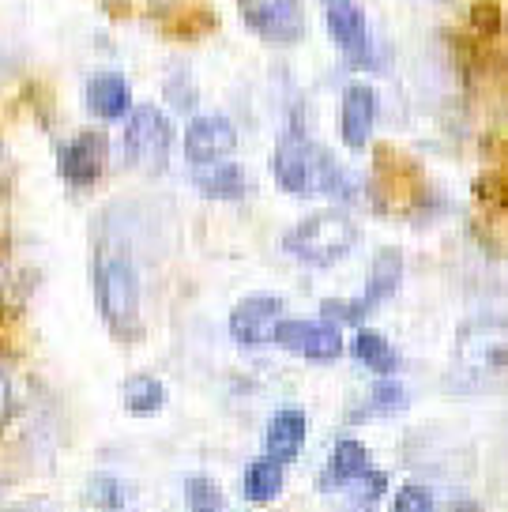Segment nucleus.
Instances as JSON below:
<instances>
[{
  "instance_id": "nucleus-5",
  "label": "nucleus",
  "mask_w": 508,
  "mask_h": 512,
  "mask_svg": "<svg viewBox=\"0 0 508 512\" xmlns=\"http://www.w3.org/2000/svg\"><path fill=\"white\" fill-rule=\"evenodd\" d=\"M399 283H403V253L399 249H381V253L373 256V264H369L366 290L358 298H350V302H339V298L324 302L320 305V317L332 320V324H362L373 309H381L396 294Z\"/></svg>"
},
{
  "instance_id": "nucleus-29",
  "label": "nucleus",
  "mask_w": 508,
  "mask_h": 512,
  "mask_svg": "<svg viewBox=\"0 0 508 512\" xmlns=\"http://www.w3.org/2000/svg\"><path fill=\"white\" fill-rule=\"evenodd\" d=\"M463 512H471V509H463Z\"/></svg>"
},
{
  "instance_id": "nucleus-16",
  "label": "nucleus",
  "mask_w": 508,
  "mask_h": 512,
  "mask_svg": "<svg viewBox=\"0 0 508 512\" xmlns=\"http://www.w3.org/2000/svg\"><path fill=\"white\" fill-rule=\"evenodd\" d=\"M192 185L204 192L207 200H241L249 192V177L238 162H207V166H192Z\"/></svg>"
},
{
  "instance_id": "nucleus-26",
  "label": "nucleus",
  "mask_w": 508,
  "mask_h": 512,
  "mask_svg": "<svg viewBox=\"0 0 508 512\" xmlns=\"http://www.w3.org/2000/svg\"><path fill=\"white\" fill-rule=\"evenodd\" d=\"M8 403H12V384H8L4 369H0V422L8 418Z\"/></svg>"
},
{
  "instance_id": "nucleus-19",
  "label": "nucleus",
  "mask_w": 508,
  "mask_h": 512,
  "mask_svg": "<svg viewBox=\"0 0 508 512\" xmlns=\"http://www.w3.org/2000/svg\"><path fill=\"white\" fill-rule=\"evenodd\" d=\"M283 482H286V464L271 460V456H260V460H253V464L245 467L241 490L256 505H268V501H275V497L283 494Z\"/></svg>"
},
{
  "instance_id": "nucleus-23",
  "label": "nucleus",
  "mask_w": 508,
  "mask_h": 512,
  "mask_svg": "<svg viewBox=\"0 0 508 512\" xmlns=\"http://www.w3.org/2000/svg\"><path fill=\"white\" fill-rule=\"evenodd\" d=\"M343 490L350 494V501H358V505H373V501H381L384 490H388V475H384L381 467L369 464L366 471H362L354 482H347Z\"/></svg>"
},
{
  "instance_id": "nucleus-3",
  "label": "nucleus",
  "mask_w": 508,
  "mask_h": 512,
  "mask_svg": "<svg viewBox=\"0 0 508 512\" xmlns=\"http://www.w3.org/2000/svg\"><path fill=\"white\" fill-rule=\"evenodd\" d=\"M354 245H358V223L339 208L313 211L283 234L286 253L309 268H332L354 253Z\"/></svg>"
},
{
  "instance_id": "nucleus-27",
  "label": "nucleus",
  "mask_w": 508,
  "mask_h": 512,
  "mask_svg": "<svg viewBox=\"0 0 508 512\" xmlns=\"http://www.w3.org/2000/svg\"><path fill=\"white\" fill-rule=\"evenodd\" d=\"M4 174H8V151L0 144V181H4Z\"/></svg>"
},
{
  "instance_id": "nucleus-6",
  "label": "nucleus",
  "mask_w": 508,
  "mask_h": 512,
  "mask_svg": "<svg viewBox=\"0 0 508 512\" xmlns=\"http://www.w3.org/2000/svg\"><path fill=\"white\" fill-rule=\"evenodd\" d=\"M320 8H324V27L332 34L335 49L343 53V61L354 64V68H377L381 64L366 8L358 0H320Z\"/></svg>"
},
{
  "instance_id": "nucleus-11",
  "label": "nucleus",
  "mask_w": 508,
  "mask_h": 512,
  "mask_svg": "<svg viewBox=\"0 0 508 512\" xmlns=\"http://www.w3.org/2000/svg\"><path fill=\"white\" fill-rule=\"evenodd\" d=\"M238 147V128L226 113H196L185 128L181 151L189 166H207V162H223Z\"/></svg>"
},
{
  "instance_id": "nucleus-2",
  "label": "nucleus",
  "mask_w": 508,
  "mask_h": 512,
  "mask_svg": "<svg viewBox=\"0 0 508 512\" xmlns=\"http://www.w3.org/2000/svg\"><path fill=\"white\" fill-rule=\"evenodd\" d=\"M91 287H95V305L98 317L106 324V332L121 343L143 336V283L140 268L132 253H125L121 245H113L110 238L95 249L91 260Z\"/></svg>"
},
{
  "instance_id": "nucleus-20",
  "label": "nucleus",
  "mask_w": 508,
  "mask_h": 512,
  "mask_svg": "<svg viewBox=\"0 0 508 512\" xmlns=\"http://www.w3.org/2000/svg\"><path fill=\"white\" fill-rule=\"evenodd\" d=\"M121 400H125L128 415L151 418V415H159L162 407H166V384H162L159 377H151V373H136V377H128V381H125Z\"/></svg>"
},
{
  "instance_id": "nucleus-21",
  "label": "nucleus",
  "mask_w": 508,
  "mask_h": 512,
  "mask_svg": "<svg viewBox=\"0 0 508 512\" xmlns=\"http://www.w3.org/2000/svg\"><path fill=\"white\" fill-rule=\"evenodd\" d=\"M411 403L407 396V388L396 381V377H377L373 388H369L366 403H362V411H354V422H366V418H381V415H399L403 407Z\"/></svg>"
},
{
  "instance_id": "nucleus-28",
  "label": "nucleus",
  "mask_w": 508,
  "mask_h": 512,
  "mask_svg": "<svg viewBox=\"0 0 508 512\" xmlns=\"http://www.w3.org/2000/svg\"><path fill=\"white\" fill-rule=\"evenodd\" d=\"M12 512H27V509H12Z\"/></svg>"
},
{
  "instance_id": "nucleus-25",
  "label": "nucleus",
  "mask_w": 508,
  "mask_h": 512,
  "mask_svg": "<svg viewBox=\"0 0 508 512\" xmlns=\"http://www.w3.org/2000/svg\"><path fill=\"white\" fill-rule=\"evenodd\" d=\"M392 512H437V501H433V494H429L426 486H403L396 494V501H392Z\"/></svg>"
},
{
  "instance_id": "nucleus-1",
  "label": "nucleus",
  "mask_w": 508,
  "mask_h": 512,
  "mask_svg": "<svg viewBox=\"0 0 508 512\" xmlns=\"http://www.w3.org/2000/svg\"><path fill=\"white\" fill-rule=\"evenodd\" d=\"M271 177L290 196H332V200H354V177L347 166H339L332 151L317 144L302 121H290L271 151Z\"/></svg>"
},
{
  "instance_id": "nucleus-18",
  "label": "nucleus",
  "mask_w": 508,
  "mask_h": 512,
  "mask_svg": "<svg viewBox=\"0 0 508 512\" xmlns=\"http://www.w3.org/2000/svg\"><path fill=\"white\" fill-rule=\"evenodd\" d=\"M350 351H354V358H358L362 366L373 369L377 377H396L399 354H396V347L381 336V332H373V328H358L354 339H350Z\"/></svg>"
},
{
  "instance_id": "nucleus-12",
  "label": "nucleus",
  "mask_w": 508,
  "mask_h": 512,
  "mask_svg": "<svg viewBox=\"0 0 508 512\" xmlns=\"http://www.w3.org/2000/svg\"><path fill=\"white\" fill-rule=\"evenodd\" d=\"M283 298L275 294H249L230 309V336L238 347H264L275 339V328L283 320Z\"/></svg>"
},
{
  "instance_id": "nucleus-7",
  "label": "nucleus",
  "mask_w": 508,
  "mask_h": 512,
  "mask_svg": "<svg viewBox=\"0 0 508 512\" xmlns=\"http://www.w3.org/2000/svg\"><path fill=\"white\" fill-rule=\"evenodd\" d=\"M456 358L475 373L508 369V313L467 320L456 336Z\"/></svg>"
},
{
  "instance_id": "nucleus-8",
  "label": "nucleus",
  "mask_w": 508,
  "mask_h": 512,
  "mask_svg": "<svg viewBox=\"0 0 508 512\" xmlns=\"http://www.w3.org/2000/svg\"><path fill=\"white\" fill-rule=\"evenodd\" d=\"M241 23L271 46H294L305 34V0H238Z\"/></svg>"
},
{
  "instance_id": "nucleus-14",
  "label": "nucleus",
  "mask_w": 508,
  "mask_h": 512,
  "mask_svg": "<svg viewBox=\"0 0 508 512\" xmlns=\"http://www.w3.org/2000/svg\"><path fill=\"white\" fill-rule=\"evenodd\" d=\"M305 437H309V418L302 407H283L268 418L264 430V456L279 460V464H294L302 456Z\"/></svg>"
},
{
  "instance_id": "nucleus-9",
  "label": "nucleus",
  "mask_w": 508,
  "mask_h": 512,
  "mask_svg": "<svg viewBox=\"0 0 508 512\" xmlns=\"http://www.w3.org/2000/svg\"><path fill=\"white\" fill-rule=\"evenodd\" d=\"M283 351L298 354L305 362H335L343 354V332L332 320H302V317H283L279 328H275V339Z\"/></svg>"
},
{
  "instance_id": "nucleus-17",
  "label": "nucleus",
  "mask_w": 508,
  "mask_h": 512,
  "mask_svg": "<svg viewBox=\"0 0 508 512\" xmlns=\"http://www.w3.org/2000/svg\"><path fill=\"white\" fill-rule=\"evenodd\" d=\"M373 464L369 460V452L362 441H354V437H339L332 448V460L324 467V475H320V490H343L347 482H354L366 467Z\"/></svg>"
},
{
  "instance_id": "nucleus-22",
  "label": "nucleus",
  "mask_w": 508,
  "mask_h": 512,
  "mask_svg": "<svg viewBox=\"0 0 508 512\" xmlns=\"http://www.w3.org/2000/svg\"><path fill=\"white\" fill-rule=\"evenodd\" d=\"M87 505H95L102 512H125L128 509V486L117 475L102 471L87 482Z\"/></svg>"
},
{
  "instance_id": "nucleus-10",
  "label": "nucleus",
  "mask_w": 508,
  "mask_h": 512,
  "mask_svg": "<svg viewBox=\"0 0 508 512\" xmlns=\"http://www.w3.org/2000/svg\"><path fill=\"white\" fill-rule=\"evenodd\" d=\"M106 159H110V140L95 128H87L57 147V174L72 189H91L106 174Z\"/></svg>"
},
{
  "instance_id": "nucleus-24",
  "label": "nucleus",
  "mask_w": 508,
  "mask_h": 512,
  "mask_svg": "<svg viewBox=\"0 0 508 512\" xmlns=\"http://www.w3.org/2000/svg\"><path fill=\"white\" fill-rule=\"evenodd\" d=\"M185 494H189V505L192 512H219L223 509V494H219V486L211 479H189L185 482Z\"/></svg>"
},
{
  "instance_id": "nucleus-4",
  "label": "nucleus",
  "mask_w": 508,
  "mask_h": 512,
  "mask_svg": "<svg viewBox=\"0 0 508 512\" xmlns=\"http://www.w3.org/2000/svg\"><path fill=\"white\" fill-rule=\"evenodd\" d=\"M174 155V121L159 106H132L121 132V159L140 174H162Z\"/></svg>"
},
{
  "instance_id": "nucleus-13",
  "label": "nucleus",
  "mask_w": 508,
  "mask_h": 512,
  "mask_svg": "<svg viewBox=\"0 0 508 512\" xmlns=\"http://www.w3.org/2000/svg\"><path fill=\"white\" fill-rule=\"evenodd\" d=\"M377 113H381V102H377V91L369 83H350L343 98H339V136L350 151H362L377 128Z\"/></svg>"
},
{
  "instance_id": "nucleus-15",
  "label": "nucleus",
  "mask_w": 508,
  "mask_h": 512,
  "mask_svg": "<svg viewBox=\"0 0 508 512\" xmlns=\"http://www.w3.org/2000/svg\"><path fill=\"white\" fill-rule=\"evenodd\" d=\"M83 102L98 121H125L128 110H132V87L121 72H95L87 80Z\"/></svg>"
}]
</instances>
